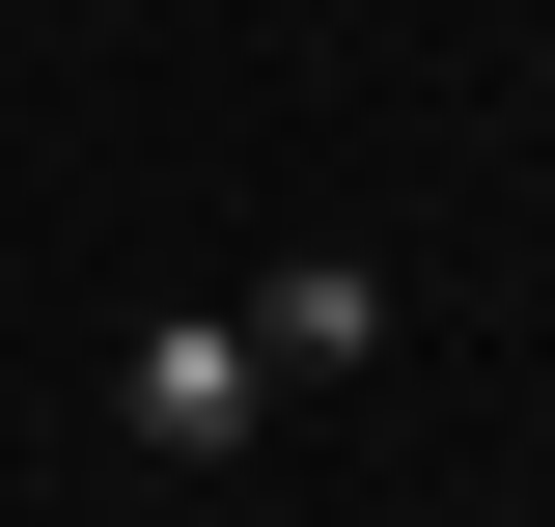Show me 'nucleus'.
Instances as JSON below:
<instances>
[{"label":"nucleus","mask_w":555,"mask_h":527,"mask_svg":"<svg viewBox=\"0 0 555 527\" xmlns=\"http://www.w3.org/2000/svg\"><path fill=\"white\" fill-rule=\"evenodd\" d=\"M139 445H167V472H222V445H250V416H278V361H250V333H195V306H167V333H139Z\"/></svg>","instance_id":"obj_1"},{"label":"nucleus","mask_w":555,"mask_h":527,"mask_svg":"<svg viewBox=\"0 0 555 527\" xmlns=\"http://www.w3.org/2000/svg\"><path fill=\"white\" fill-rule=\"evenodd\" d=\"M361 333H389V278H361V250H278V278H250V361H278V389L361 361Z\"/></svg>","instance_id":"obj_2"}]
</instances>
